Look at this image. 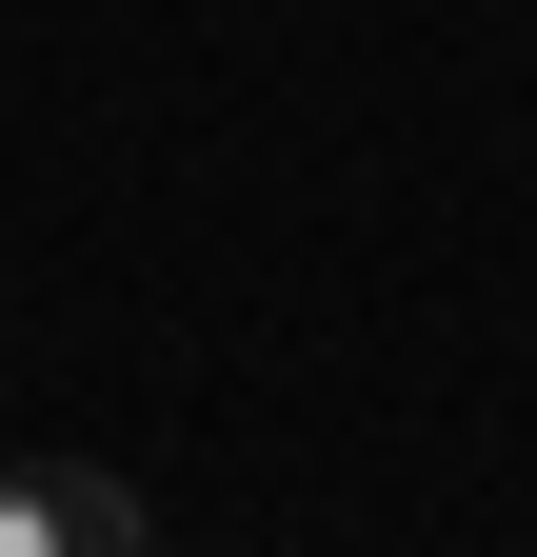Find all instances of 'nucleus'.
Here are the masks:
<instances>
[{
	"instance_id": "f257e3e1",
	"label": "nucleus",
	"mask_w": 537,
	"mask_h": 557,
	"mask_svg": "<svg viewBox=\"0 0 537 557\" xmlns=\"http://www.w3.org/2000/svg\"><path fill=\"white\" fill-rule=\"evenodd\" d=\"M0 557H140V498L100 458H0Z\"/></svg>"
}]
</instances>
